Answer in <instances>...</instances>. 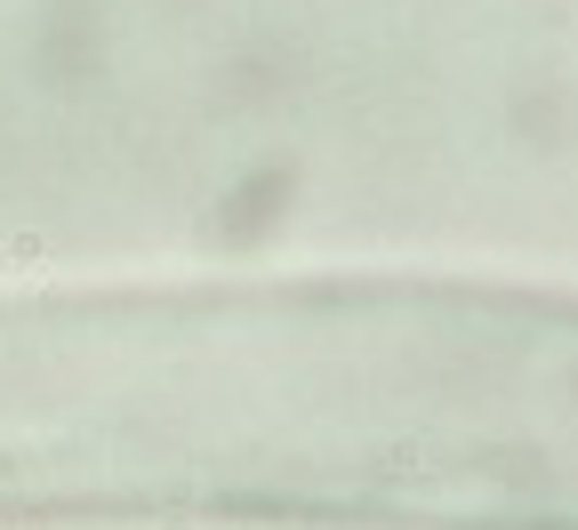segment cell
Here are the masks:
<instances>
[{
    "instance_id": "obj_1",
    "label": "cell",
    "mask_w": 578,
    "mask_h": 530,
    "mask_svg": "<svg viewBox=\"0 0 578 530\" xmlns=\"http://www.w3.org/2000/svg\"><path fill=\"white\" fill-rule=\"evenodd\" d=\"M434 451H426V442H394V451H386V466H394V475H418V466H426Z\"/></svg>"
}]
</instances>
